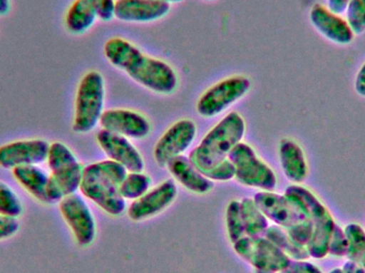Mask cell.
Segmentation results:
<instances>
[{
  "instance_id": "1",
  "label": "cell",
  "mask_w": 365,
  "mask_h": 273,
  "mask_svg": "<svg viewBox=\"0 0 365 273\" xmlns=\"http://www.w3.org/2000/svg\"><path fill=\"white\" fill-rule=\"evenodd\" d=\"M105 57L133 81L160 94H171L178 87V76L166 62L143 53L128 41L113 38L104 46Z\"/></svg>"
},
{
  "instance_id": "2",
  "label": "cell",
  "mask_w": 365,
  "mask_h": 273,
  "mask_svg": "<svg viewBox=\"0 0 365 273\" xmlns=\"http://www.w3.org/2000/svg\"><path fill=\"white\" fill-rule=\"evenodd\" d=\"M128 171L115 161L91 163L83 170L81 188L83 195L111 216H120L126 210L125 200L120 195V186Z\"/></svg>"
},
{
  "instance_id": "3",
  "label": "cell",
  "mask_w": 365,
  "mask_h": 273,
  "mask_svg": "<svg viewBox=\"0 0 365 273\" xmlns=\"http://www.w3.org/2000/svg\"><path fill=\"white\" fill-rule=\"evenodd\" d=\"M245 133L244 118L237 113H229L191 150L189 155L191 163L204 175L227 160L230 152L242 142Z\"/></svg>"
},
{
  "instance_id": "4",
  "label": "cell",
  "mask_w": 365,
  "mask_h": 273,
  "mask_svg": "<svg viewBox=\"0 0 365 273\" xmlns=\"http://www.w3.org/2000/svg\"><path fill=\"white\" fill-rule=\"evenodd\" d=\"M46 163L51 170L49 203H59L63 197L79 190L85 167L68 145L59 141L51 143Z\"/></svg>"
},
{
  "instance_id": "5",
  "label": "cell",
  "mask_w": 365,
  "mask_h": 273,
  "mask_svg": "<svg viewBox=\"0 0 365 273\" xmlns=\"http://www.w3.org/2000/svg\"><path fill=\"white\" fill-rule=\"evenodd\" d=\"M284 195L298 202L312 222L313 235L307 246L310 257L315 259L327 257L330 237L336 225L331 212L315 197L314 193L299 185L287 187Z\"/></svg>"
},
{
  "instance_id": "6",
  "label": "cell",
  "mask_w": 365,
  "mask_h": 273,
  "mask_svg": "<svg viewBox=\"0 0 365 273\" xmlns=\"http://www.w3.org/2000/svg\"><path fill=\"white\" fill-rule=\"evenodd\" d=\"M105 81L101 73L91 71L81 78L75 100L73 130L87 134L100 123L104 113Z\"/></svg>"
},
{
  "instance_id": "7",
  "label": "cell",
  "mask_w": 365,
  "mask_h": 273,
  "mask_svg": "<svg viewBox=\"0 0 365 273\" xmlns=\"http://www.w3.org/2000/svg\"><path fill=\"white\" fill-rule=\"evenodd\" d=\"M227 159L235 168V178L238 182L262 191H274L277 176L274 170L257 156L255 150L245 142L238 143L230 152Z\"/></svg>"
},
{
  "instance_id": "8",
  "label": "cell",
  "mask_w": 365,
  "mask_h": 273,
  "mask_svg": "<svg viewBox=\"0 0 365 273\" xmlns=\"http://www.w3.org/2000/svg\"><path fill=\"white\" fill-rule=\"evenodd\" d=\"M234 250L242 259L250 264L255 273L285 272L291 259L267 238L245 236L233 244Z\"/></svg>"
},
{
  "instance_id": "9",
  "label": "cell",
  "mask_w": 365,
  "mask_h": 273,
  "mask_svg": "<svg viewBox=\"0 0 365 273\" xmlns=\"http://www.w3.org/2000/svg\"><path fill=\"white\" fill-rule=\"evenodd\" d=\"M250 88L251 81L245 76L223 79L202 94L197 101V113L204 118L216 117L244 98Z\"/></svg>"
},
{
  "instance_id": "10",
  "label": "cell",
  "mask_w": 365,
  "mask_h": 273,
  "mask_svg": "<svg viewBox=\"0 0 365 273\" xmlns=\"http://www.w3.org/2000/svg\"><path fill=\"white\" fill-rule=\"evenodd\" d=\"M253 200L268 220L283 229H291L310 220L300 204L287 195L259 191Z\"/></svg>"
},
{
  "instance_id": "11",
  "label": "cell",
  "mask_w": 365,
  "mask_h": 273,
  "mask_svg": "<svg viewBox=\"0 0 365 273\" xmlns=\"http://www.w3.org/2000/svg\"><path fill=\"white\" fill-rule=\"evenodd\" d=\"M58 204L62 218L72 231L77 244L81 247L90 246L96 239V225L85 200L77 193H73Z\"/></svg>"
},
{
  "instance_id": "12",
  "label": "cell",
  "mask_w": 365,
  "mask_h": 273,
  "mask_svg": "<svg viewBox=\"0 0 365 273\" xmlns=\"http://www.w3.org/2000/svg\"><path fill=\"white\" fill-rule=\"evenodd\" d=\"M51 144L44 139L19 140L0 146V167L6 170L45 163Z\"/></svg>"
},
{
  "instance_id": "13",
  "label": "cell",
  "mask_w": 365,
  "mask_h": 273,
  "mask_svg": "<svg viewBox=\"0 0 365 273\" xmlns=\"http://www.w3.org/2000/svg\"><path fill=\"white\" fill-rule=\"evenodd\" d=\"M197 136V126L191 120H180L168 128L158 140L154 148V158L160 168L167 167L169 161L182 153L192 144Z\"/></svg>"
},
{
  "instance_id": "14",
  "label": "cell",
  "mask_w": 365,
  "mask_h": 273,
  "mask_svg": "<svg viewBox=\"0 0 365 273\" xmlns=\"http://www.w3.org/2000/svg\"><path fill=\"white\" fill-rule=\"evenodd\" d=\"M177 195L175 182L173 180H165L160 186L133 201L128 210V217L135 222L152 218L168 208L177 199Z\"/></svg>"
},
{
  "instance_id": "15",
  "label": "cell",
  "mask_w": 365,
  "mask_h": 273,
  "mask_svg": "<svg viewBox=\"0 0 365 273\" xmlns=\"http://www.w3.org/2000/svg\"><path fill=\"white\" fill-rule=\"evenodd\" d=\"M103 130L130 139H143L151 132V124L140 113L128 109H109L100 120Z\"/></svg>"
},
{
  "instance_id": "16",
  "label": "cell",
  "mask_w": 365,
  "mask_h": 273,
  "mask_svg": "<svg viewBox=\"0 0 365 273\" xmlns=\"http://www.w3.org/2000/svg\"><path fill=\"white\" fill-rule=\"evenodd\" d=\"M96 139L108 158L123 165L128 172H143L145 169L143 156L128 138L102 130Z\"/></svg>"
},
{
  "instance_id": "17",
  "label": "cell",
  "mask_w": 365,
  "mask_h": 273,
  "mask_svg": "<svg viewBox=\"0 0 365 273\" xmlns=\"http://www.w3.org/2000/svg\"><path fill=\"white\" fill-rule=\"evenodd\" d=\"M310 21L324 38L334 44L349 45L355 38V34L346 19L332 12L323 4H317L312 6Z\"/></svg>"
},
{
  "instance_id": "18",
  "label": "cell",
  "mask_w": 365,
  "mask_h": 273,
  "mask_svg": "<svg viewBox=\"0 0 365 273\" xmlns=\"http://www.w3.org/2000/svg\"><path fill=\"white\" fill-rule=\"evenodd\" d=\"M170 4L160 0H117L115 17L126 23H151L166 16Z\"/></svg>"
},
{
  "instance_id": "19",
  "label": "cell",
  "mask_w": 365,
  "mask_h": 273,
  "mask_svg": "<svg viewBox=\"0 0 365 273\" xmlns=\"http://www.w3.org/2000/svg\"><path fill=\"white\" fill-rule=\"evenodd\" d=\"M167 168L175 180L191 192L204 195L214 188L212 180H208L203 174L200 173L191 163L189 157L180 155L171 159Z\"/></svg>"
},
{
  "instance_id": "20",
  "label": "cell",
  "mask_w": 365,
  "mask_h": 273,
  "mask_svg": "<svg viewBox=\"0 0 365 273\" xmlns=\"http://www.w3.org/2000/svg\"><path fill=\"white\" fill-rule=\"evenodd\" d=\"M279 158L285 177L295 185L308 176L309 168L302 146L292 139H282L279 144Z\"/></svg>"
},
{
  "instance_id": "21",
  "label": "cell",
  "mask_w": 365,
  "mask_h": 273,
  "mask_svg": "<svg viewBox=\"0 0 365 273\" xmlns=\"http://www.w3.org/2000/svg\"><path fill=\"white\" fill-rule=\"evenodd\" d=\"M13 176L30 195L49 205L48 188L51 176L38 165H25L12 170Z\"/></svg>"
},
{
  "instance_id": "22",
  "label": "cell",
  "mask_w": 365,
  "mask_h": 273,
  "mask_svg": "<svg viewBox=\"0 0 365 273\" xmlns=\"http://www.w3.org/2000/svg\"><path fill=\"white\" fill-rule=\"evenodd\" d=\"M98 19L96 10L88 0H75L66 15V26L73 34L87 32Z\"/></svg>"
},
{
  "instance_id": "23",
  "label": "cell",
  "mask_w": 365,
  "mask_h": 273,
  "mask_svg": "<svg viewBox=\"0 0 365 273\" xmlns=\"http://www.w3.org/2000/svg\"><path fill=\"white\" fill-rule=\"evenodd\" d=\"M264 237L276 244L284 254L294 261H308L311 257L307 247L296 242L289 235L287 230L279 227V225H269L266 230Z\"/></svg>"
},
{
  "instance_id": "24",
  "label": "cell",
  "mask_w": 365,
  "mask_h": 273,
  "mask_svg": "<svg viewBox=\"0 0 365 273\" xmlns=\"http://www.w3.org/2000/svg\"><path fill=\"white\" fill-rule=\"evenodd\" d=\"M240 210L246 236L251 238L263 237L269 227V220L259 210L255 200L246 197L240 201Z\"/></svg>"
},
{
  "instance_id": "25",
  "label": "cell",
  "mask_w": 365,
  "mask_h": 273,
  "mask_svg": "<svg viewBox=\"0 0 365 273\" xmlns=\"http://www.w3.org/2000/svg\"><path fill=\"white\" fill-rule=\"evenodd\" d=\"M151 187V178L143 172H130L120 186V195L124 200H135L145 195Z\"/></svg>"
},
{
  "instance_id": "26",
  "label": "cell",
  "mask_w": 365,
  "mask_h": 273,
  "mask_svg": "<svg viewBox=\"0 0 365 273\" xmlns=\"http://www.w3.org/2000/svg\"><path fill=\"white\" fill-rule=\"evenodd\" d=\"M347 238L346 257L349 262L360 264L365 257V231L357 223H349L345 227Z\"/></svg>"
},
{
  "instance_id": "27",
  "label": "cell",
  "mask_w": 365,
  "mask_h": 273,
  "mask_svg": "<svg viewBox=\"0 0 365 273\" xmlns=\"http://www.w3.org/2000/svg\"><path fill=\"white\" fill-rule=\"evenodd\" d=\"M225 221H227V235H229L232 244H235L236 242L246 236L240 201L233 200L230 202L227 208V214H225Z\"/></svg>"
},
{
  "instance_id": "28",
  "label": "cell",
  "mask_w": 365,
  "mask_h": 273,
  "mask_svg": "<svg viewBox=\"0 0 365 273\" xmlns=\"http://www.w3.org/2000/svg\"><path fill=\"white\" fill-rule=\"evenodd\" d=\"M23 212V203L19 195L8 184L0 180V215L17 219Z\"/></svg>"
},
{
  "instance_id": "29",
  "label": "cell",
  "mask_w": 365,
  "mask_h": 273,
  "mask_svg": "<svg viewBox=\"0 0 365 273\" xmlns=\"http://www.w3.org/2000/svg\"><path fill=\"white\" fill-rule=\"evenodd\" d=\"M345 12H346L347 23L351 26L355 36L364 34L365 0H349Z\"/></svg>"
},
{
  "instance_id": "30",
  "label": "cell",
  "mask_w": 365,
  "mask_h": 273,
  "mask_svg": "<svg viewBox=\"0 0 365 273\" xmlns=\"http://www.w3.org/2000/svg\"><path fill=\"white\" fill-rule=\"evenodd\" d=\"M347 238L344 229L340 225H334V232L330 237L329 246H328V254L334 257H346Z\"/></svg>"
},
{
  "instance_id": "31",
  "label": "cell",
  "mask_w": 365,
  "mask_h": 273,
  "mask_svg": "<svg viewBox=\"0 0 365 273\" xmlns=\"http://www.w3.org/2000/svg\"><path fill=\"white\" fill-rule=\"evenodd\" d=\"M205 177L208 180H217V182H227V180H233L235 177V168H234L233 163L227 159L223 161L220 165L215 167L214 169L208 171L207 173L204 174Z\"/></svg>"
},
{
  "instance_id": "32",
  "label": "cell",
  "mask_w": 365,
  "mask_h": 273,
  "mask_svg": "<svg viewBox=\"0 0 365 273\" xmlns=\"http://www.w3.org/2000/svg\"><path fill=\"white\" fill-rule=\"evenodd\" d=\"M98 14V19L109 21L115 17V0H88Z\"/></svg>"
},
{
  "instance_id": "33",
  "label": "cell",
  "mask_w": 365,
  "mask_h": 273,
  "mask_svg": "<svg viewBox=\"0 0 365 273\" xmlns=\"http://www.w3.org/2000/svg\"><path fill=\"white\" fill-rule=\"evenodd\" d=\"M19 227L21 225L16 218L0 215V242L16 235L17 232L19 231Z\"/></svg>"
},
{
  "instance_id": "34",
  "label": "cell",
  "mask_w": 365,
  "mask_h": 273,
  "mask_svg": "<svg viewBox=\"0 0 365 273\" xmlns=\"http://www.w3.org/2000/svg\"><path fill=\"white\" fill-rule=\"evenodd\" d=\"M289 273H323L317 266L308 261H294L291 259L287 269Z\"/></svg>"
},
{
  "instance_id": "35",
  "label": "cell",
  "mask_w": 365,
  "mask_h": 273,
  "mask_svg": "<svg viewBox=\"0 0 365 273\" xmlns=\"http://www.w3.org/2000/svg\"><path fill=\"white\" fill-rule=\"evenodd\" d=\"M355 91L357 92L358 96L365 98V62L356 76Z\"/></svg>"
},
{
  "instance_id": "36",
  "label": "cell",
  "mask_w": 365,
  "mask_h": 273,
  "mask_svg": "<svg viewBox=\"0 0 365 273\" xmlns=\"http://www.w3.org/2000/svg\"><path fill=\"white\" fill-rule=\"evenodd\" d=\"M349 0H327V8L336 14L342 15L346 11Z\"/></svg>"
},
{
  "instance_id": "37",
  "label": "cell",
  "mask_w": 365,
  "mask_h": 273,
  "mask_svg": "<svg viewBox=\"0 0 365 273\" xmlns=\"http://www.w3.org/2000/svg\"><path fill=\"white\" fill-rule=\"evenodd\" d=\"M342 269L344 273H365V270L360 264L353 263V262L349 261L344 264Z\"/></svg>"
},
{
  "instance_id": "38",
  "label": "cell",
  "mask_w": 365,
  "mask_h": 273,
  "mask_svg": "<svg viewBox=\"0 0 365 273\" xmlns=\"http://www.w3.org/2000/svg\"><path fill=\"white\" fill-rule=\"evenodd\" d=\"M11 10V0H0V16L6 15Z\"/></svg>"
},
{
  "instance_id": "39",
  "label": "cell",
  "mask_w": 365,
  "mask_h": 273,
  "mask_svg": "<svg viewBox=\"0 0 365 273\" xmlns=\"http://www.w3.org/2000/svg\"><path fill=\"white\" fill-rule=\"evenodd\" d=\"M160 1L168 2V4H173V2L178 4V2H182V0H160Z\"/></svg>"
},
{
  "instance_id": "40",
  "label": "cell",
  "mask_w": 365,
  "mask_h": 273,
  "mask_svg": "<svg viewBox=\"0 0 365 273\" xmlns=\"http://www.w3.org/2000/svg\"><path fill=\"white\" fill-rule=\"evenodd\" d=\"M329 273H344L342 268H336V269L331 270Z\"/></svg>"
},
{
  "instance_id": "41",
  "label": "cell",
  "mask_w": 365,
  "mask_h": 273,
  "mask_svg": "<svg viewBox=\"0 0 365 273\" xmlns=\"http://www.w3.org/2000/svg\"><path fill=\"white\" fill-rule=\"evenodd\" d=\"M360 265H361V267L364 268L365 270V257L364 259H362L361 263H360Z\"/></svg>"
},
{
  "instance_id": "42",
  "label": "cell",
  "mask_w": 365,
  "mask_h": 273,
  "mask_svg": "<svg viewBox=\"0 0 365 273\" xmlns=\"http://www.w3.org/2000/svg\"><path fill=\"white\" fill-rule=\"evenodd\" d=\"M279 273H289V272H287V270H285V272H279Z\"/></svg>"
},
{
  "instance_id": "43",
  "label": "cell",
  "mask_w": 365,
  "mask_h": 273,
  "mask_svg": "<svg viewBox=\"0 0 365 273\" xmlns=\"http://www.w3.org/2000/svg\"><path fill=\"white\" fill-rule=\"evenodd\" d=\"M208 1H214V0H208Z\"/></svg>"
}]
</instances>
